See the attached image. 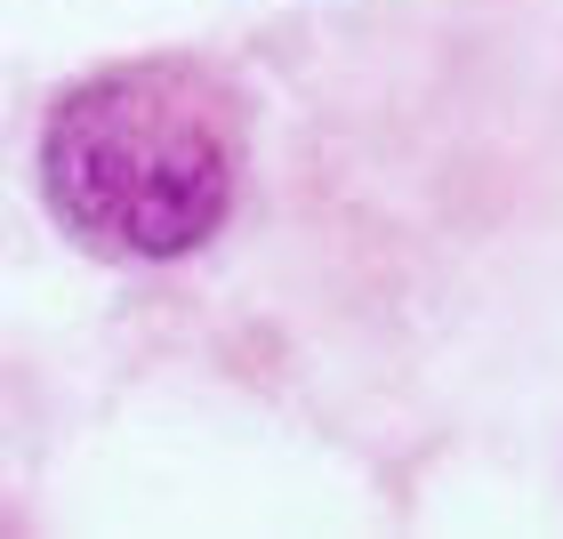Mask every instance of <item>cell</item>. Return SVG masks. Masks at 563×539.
I'll return each instance as SVG.
<instances>
[{
	"label": "cell",
	"instance_id": "cell-1",
	"mask_svg": "<svg viewBox=\"0 0 563 539\" xmlns=\"http://www.w3.org/2000/svg\"><path fill=\"white\" fill-rule=\"evenodd\" d=\"M41 186L89 250L186 258L234 194V113L186 65H121L73 89L41 145Z\"/></svg>",
	"mask_w": 563,
	"mask_h": 539
}]
</instances>
